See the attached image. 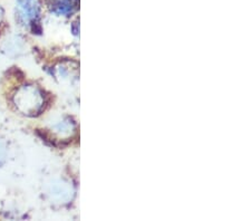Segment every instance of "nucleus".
<instances>
[]
</instances>
